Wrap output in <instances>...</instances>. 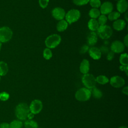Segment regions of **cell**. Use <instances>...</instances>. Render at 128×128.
I'll list each match as a JSON object with an SVG mask.
<instances>
[{"mask_svg": "<svg viewBox=\"0 0 128 128\" xmlns=\"http://www.w3.org/2000/svg\"><path fill=\"white\" fill-rule=\"evenodd\" d=\"M30 112L29 106L24 102L18 104L15 109L16 116L19 120H26Z\"/></svg>", "mask_w": 128, "mask_h": 128, "instance_id": "obj_1", "label": "cell"}, {"mask_svg": "<svg viewBox=\"0 0 128 128\" xmlns=\"http://www.w3.org/2000/svg\"><path fill=\"white\" fill-rule=\"evenodd\" d=\"M61 36L58 34H52L48 36L45 40V44L47 48H54L61 42Z\"/></svg>", "mask_w": 128, "mask_h": 128, "instance_id": "obj_2", "label": "cell"}, {"mask_svg": "<svg viewBox=\"0 0 128 128\" xmlns=\"http://www.w3.org/2000/svg\"><path fill=\"white\" fill-rule=\"evenodd\" d=\"M91 91L86 88H82L78 90L75 94L76 98L80 102L88 100L91 96Z\"/></svg>", "mask_w": 128, "mask_h": 128, "instance_id": "obj_3", "label": "cell"}, {"mask_svg": "<svg viewBox=\"0 0 128 128\" xmlns=\"http://www.w3.org/2000/svg\"><path fill=\"white\" fill-rule=\"evenodd\" d=\"M82 82L85 87L89 90L96 87V80L94 76L90 74H84L82 78Z\"/></svg>", "mask_w": 128, "mask_h": 128, "instance_id": "obj_4", "label": "cell"}, {"mask_svg": "<svg viewBox=\"0 0 128 128\" xmlns=\"http://www.w3.org/2000/svg\"><path fill=\"white\" fill-rule=\"evenodd\" d=\"M99 36L104 40L109 38L112 34V30L111 27L108 25L100 26L97 30Z\"/></svg>", "mask_w": 128, "mask_h": 128, "instance_id": "obj_5", "label": "cell"}, {"mask_svg": "<svg viewBox=\"0 0 128 128\" xmlns=\"http://www.w3.org/2000/svg\"><path fill=\"white\" fill-rule=\"evenodd\" d=\"M80 16V12L76 9H72L66 14V20L68 24H72L78 20Z\"/></svg>", "mask_w": 128, "mask_h": 128, "instance_id": "obj_6", "label": "cell"}, {"mask_svg": "<svg viewBox=\"0 0 128 128\" xmlns=\"http://www.w3.org/2000/svg\"><path fill=\"white\" fill-rule=\"evenodd\" d=\"M12 32L8 26L0 28V42H8L12 38Z\"/></svg>", "mask_w": 128, "mask_h": 128, "instance_id": "obj_7", "label": "cell"}, {"mask_svg": "<svg viewBox=\"0 0 128 128\" xmlns=\"http://www.w3.org/2000/svg\"><path fill=\"white\" fill-rule=\"evenodd\" d=\"M29 108L30 112L34 114H38L41 112L42 108V102L39 100H34L31 102Z\"/></svg>", "mask_w": 128, "mask_h": 128, "instance_id": "obj_8", "label": "cell"}, {"mask_svg": "<svg viewBox=\"0 0 128 128\" xmlns=\"http://www.w3.org/2000/svg\"><path fill=\"white\" fill-rule=\"evenodd\" d=\"M110 82L112 86L116 88H119L124 86L125 80L122 77L118 76H115L110 78Z\"/></svg>", "mask_w": 128, "mask_h": 128, "instance_id": "obj_9", "label": "cell"}, {"mask_svg": "<svg viewBox=\"0 0 128 128\" xmlns=\"http://www.w3.org/2000/svg\"><path fill=\"white\" fill-rule=\"evenodd\" d=\"M124 45L123 42L120 40L114 41L110 46L111 51L114 53L122 52L124 50Z\"/></svg>", "mask_w": 128, "mask_h": 128, "instance_id": "obj_10", "label": "cell"}, {"mask_svg": "<svg viewBox=\"0 0 128 128\" xmlns=\"http://www.w3.org/2000/svg\"><path fill=\"white\" fill-rule=\"evenodd\" d=\"M52 14L56 20H63L66 16V12L62 8L56 7L54 8L52 12Z\"/></svg>", "mask_w": 128, "mask_h": 128, "instance_id": "obj_11", "label": "cell"}, {"mask_svg": "<svg viewBox=\"0 0 128 128\" xmlns=\"http://www.w3.org/2000/svg\"><path fill=\"white\" fill-rule=\"evenodd\" d=\"M114 8L113 4L110 2H105L100 5V12L102 14H108L111 12Z\"/></svg>", "mask_w": 128, "mask_h": 128, "instance_id": "obj_12", "label": "cell"}, {"mask_svg": "<svg viewBox=\"0 0 128 128\" xmlns=\"http://www.w3.org/2000/svg\"><path fill=\"white\" fill-rule=\"evenodd\" d=\"M88 54L94 60H98L101 58L102 52L98 48L92 46L88 50Z\"/></svg>", "mask_w": 128, "mask_h": 128, "instance_id": "obj_13", "label": "cell"}, {"mask_svg": "<svg viewBox=\"0 0 128 128\" xmlns=\"http://www.w3.org/2000/svg\"><path fill=\"white\" fill-rule=\"evenodd\" d=\"M128 4L126 0H119L116 4V9L118 12L124 13L126 11Z\"/></svg>", "mask_w": 128, "mask_h": 128, "instance_id": "obj_14", "label": "cell"}, {"mask_svg": "<svg viewBox=\"0 0 128 128\" xmlns=\"http://www.w3.org/2000/svg\"><path fill=\"white\" fill-rule=\"evenodd\" d=\"M126 25V22L122 19H118L113 22L112 26L115 30L118 31L122 30Z\"/></svg>", "mask_w": 128, "mask_h": 128, "instance_id": "obj_15", "label": "cell"}, {"mask_svg": "<svg viewBox=\"0 0 128 128\" xmlns=\"http://www.w3.org/2000/svg\"><path fill=\"white\" fill-rule=\"evenodd\" d=\"M90 62L89 61L86 59H84L82 60L80 66V72L84 74H88L90 70Z\"/></svg>", "mask_w": 128, "mask_h": 128, "instance_id": "obj_16", "label": "cell"}, {"mask_svg": "<svg viewBox=\"0 0 128 128\" xmlns=\"http://www.w3.org/2000/svg\"><path fill=\"white\" fill-rule=\"evenodd\" d=\"M98 41V36L94 32H90L87 37V42L88 45L93 46Z\"/></svg>", "mask_w": 128, "mask_h": 128, "instance_id": "obj_17", "label": "cell"}, {"mask_svg": "<svg viewBox=\"0 0 128 128\" xmlns=\"http://www.w3.org/2000/svg\"><path fill=\"white\" fill-rule=\"evenodd\" d=\"M88 28L92 32H94L97 30L98 28L99 27V24L98 22V20L96 19L91 18L88 22Z\"/></svg>", "mask_w": 128, "mask_h": 128, "instance_id": "obj_18", "label": "cell"}, {"mask_svg": "<svg viewBox=\"0 0 128 128\" xmlns=\"http://www.w3.org/2000/svg\"><path fill=\"white\" fill-rule=\"evenodd\" d=\"M68 27V23L64 20H60L56 24V30L58 32H62L64 31Z\"/></svg>", "mask_w": 128, "mask_h": 128, "instance_id": "obj_19", "label": "cell"}, {"mask_svg": "<svg viewBox=\"0 0 128 128\" xmlns=\"http://www.w3.org/2000/svg\"><path fill=\"white\" fill-rule=\"evenodd\" d=\"M8 70L7 64L2 61L0 62V76H5L7 74Z\"/></svg>", "mask_w": 128, "mask_h": 128, "instance_id": "obj_20", "label": "cell"}, {"mask_svg": "<svg viewBox=\"0 0 128 128\" xmlns=\"http://www.w3.org/2000/svg\"><path fill=\"white\" fill-rule=\"evenodd\" d=\"M88 14L92 18L96 19V18H98V16L100 15V12L98 8H92L89 11Z\"/></svg>", "mask_w": 128, "mask_h": 128, "instance_id": "obj_21", "label": "cell"}, {"mask_svg": "<svg viewBox=\"0 0 128 128\" xmlns=\"http://www.w3.org/2000/svg\"><path fill=\"white\" fill-rule=\"evenodd\" d=\"M24 126L25 128H38V123L32 120H26L24 122Z\"/></svg>", "mask_w": 128, "mask_h": 128, "instance_id": "obj_22", "label": "cell"}, {"mask_svg": "<svg viewBox=\"0 0 128 128\" xmlns=\"http://www.w3.org/2000/svg\"><path fill=\"white\" fill-rule=\"evenodd\" d=\"M92 90L91 91V94H92V96L96 98H100L102 96V91L99 90L98 88L94 87L93 88L91 89Z\"/></svg>", "mask_w": 128, "mask_h": 128, "instance_id": "obj_23", "label": "cell"}, {"mask_svg": "<svg viewBox=\"0 0 128 128\" xmlns=\"http://www.w3.org/2000/svg\"><path fill=\"white\" fill-rule=\"evenodd\" d=\"M96 82L100 84H105L109 82L108 78L105 76L100 75L98 76L96 78Z\"/></svg>", "mask_w": 128, "mask_h": 128, "instance_id": "obj_24", "label": "cell"}, {"mask_svg": "<svg viewBox=\"0 0 128 128\" xmlns=\"http://www.w3.org/2000/svg\"><path fill=\"white\" fill-rule=\"evenodd\" d=\"M120 62L122 66L128 65V55L126 53H124L120 54Z\"/></svg>", "mask_w": 128, "mask_h": 128, "instance_id": "obj_25", "label": "cell"}, {"mask_svg": "<svg viewBox=\"0 0 128 128\" xmlns=\"http://www.w3.org/2000/svg\"><path fill=\"white\" fill-rule=\"evenodd\" d=\"M22 122L20 120H14L9 124V128H22Z\"/></svg>", "mask_w": 128, "mask_h": 128, "instance_id": "obj_26", "label": "cell"}, {"mask_svg": "<svg viewBox=\"0 0 128 128\" xmlns=\"http://www.w3.org/2000/svg\"><path fill=\"white\" fill-rule=\"evenodd\" d=\"M120 15V13L118 12H112L108 14V19L110 21L116 20L119 18Z\"/></svg>", "mask_w": 128, "mask_h": 128, "instance_id": "obj_27", "label": "cell"}, {"mask_svg": "<svg viewBox=\"0 0 128 128\" xmlns=\"http://www.w3.org/2000/svg\"><path fill=\"white\" fill-rule=\"evenodd\" d=\"M43 57L47 60L50 59L52 56V53L50 48H46L43 50Z\"/></svg>", "mask_w": 128, "mask_h": 128, "instance_id": "obj_28", "label": "cell"}, {"mask_svg": "<svg viewBox=\"0 0 128 128\" xmlns=\"http://www.w3.org/2000/svg\"><path fill=\"white\" fill-rule=\"evenodd\" d=\"M108 20L107 17L106 16V15L104 14H100L98 18V22L99 24V26H104L105 25Z\"/></svg>", "mask_w": 128, "mask_h": 128, "instance_id": "obj_29", "label": "cell"}, {"mask_svg": "<svg viewBox=\"0 0 128 128\" xmlns=\"http://www.w3.org/2000/svg\"><path fill=\"white\" fill-rule=\"evenodd\" d=\"M90 4L93 8H96L100 6L101 2L100 0H90Z\"/></svg>", "mask_w": 128, "mask_h": 128, "instance_id": "obj_30", "label": "cell"}, {"mask_svg": "<svg viewBox=\"0 0 128 128\" xmlns=\"http://www.w3.org/2000/svg\"><path fill=\"white\" fill-rule=\"evenodd\" d=\"M90 0H72V2L76 6H83L89 2Z\"/></svg>", "mask_w": 128, "mask_h": 128, "instance_id": "obj_31", "label": "cell"}, {"mask_svg": "<svg viewBox=\"0 0 128 128\" xmlns=\"http://www.w3.org/2000/svg\"><path fill=\"white\" fill-rule=\"evenodd\" d=\"M10 98V94L5 92H2L0 93V100L2 101L7 100Z\"/></svg>", "mask_w": 128, "mask_h": 128, "instance_id": "obj_32", "label": "cell"}, {"mask_svg": "<svg viewBox=\"0 0 128 128\" xmlns=\"http://www.w3.org/2000/svg\"><path fill=\"white\" fill-rule=\"evenodd\" d=\"M48 2L49 0H38L39 5L42 8H46L48 4Z\"/></svg>", "mask_w": 128, "mask_h": 128, "instance_id": "obj_33", "label": "cell"}, {"mask_svg": "<svg viewBox=\"0 0 128 128\" xmlns=\"http://www.w3.org/2000/svg\"><path fill=\"white\" fill-rule=\"evenodd\" d=\"M114 53L110 51L108 52L106 56V59L108 60H112L114 58Z\"/></svg>", "mask_w": 128, "mask_h": 128, "instance_id": "obj_34", "label": "cell"}, {"mask_svg": "<svg viewBox=\"0 0 128 128\" xmlns=\"http://www.w3.org/2000/svg\"><path fill=\"white\" fill-rule=\"evenodd\" d=\"M89 48L88 46L87 45H84L80 48V52L81 54H84L86 53L88 50Z\"/></svg>", "mask_w": 128, "mask_h": 128, "instance_id": "obj_35", "label": "cell"}, {"mask_svg": "<svg viewBox=\"0 0 128 128\" xmlns=\"http://www.w3.org/2000/svg\"><path fill=\"white\" fill-rule=\"evenodd\" d=\"M120 69L122 71L124 72L126 74V75L128 76V66H122V65H121L120 66Z\"/></svg>", "mask_w": 128, "mask_h": 128, "instance_id": "obj_36", "label": "cell"}, {"mask_svg": "<svg viewBox=\"0 0 128 128\" xmlns=\"http://www.w3.org/2000/svg\"><path fill=\"white\" fill-rule=\"evenodd\" d=\"M0 128H9V124L2 122L0 124Z\"/></svg>", "mask_w": 128, "mask_h": 128, "instance_id": "obj_37", "label": "cell"}, {"mask_svg": "<svg viewBox=\"0 0 128 128\" xmlns=\"http://www.w3.org/2000/svg\"><path fill=\"white\" fill-rule=\"evenodd\" d=\"M124 44L125 46H128V34H126L124 39Z\"/></svg>", "mask_w": 128, "mask_h": 128, "instance_id": "obj_38", "label": "cell"}, {"mask_svg": "<svg viewBox=\"0 0 128 128\" xmlns=\"http://www.w3.org/2000/svg\"><path fill=\"white\" fill-rule=\"evenodd\" d=\"M122 92L124 94H125L126 95H128V87L125 86L124 87L122 90Z\"/></svg>", "mask_w": 128, "mask_h": 128, "instance_id": "obj_39", "label": "cell"}, {"mask_svg": "<svg viewBox=\"0 0 128 128\" xmlns=\"http://www.w3.org/2000/svg\"><path fill=\"white\" fill-rule=\"evenodd\" d=\"M34 117V114H33L32 113L30 112L29 114L28 115V117L27 118H28V120H32Z\"/></svg>", "mask_w": 128, "mask_h": 128, "instance_id": "obj_40", "label": "cell"}, {"mask_svg": "<svg viewBox=\"0 0 128 128\" xmlns=\"http://www.w3.org/2000/svg\"><path fill=\"white\" fill-rule=\"evenodd\" d=\"M127 16H128V12H126L125 14V16H124V18H125V19H126V22H128V18Z\"/></svg>", "mask_w": 128, "mask_h": 128, "instance_id": "obj_41", "label": "cell"}, {"mask_svg": "<svg viewBox=\"0 0 128 128\" xmlns=\"http://www.w3.org/2000/svg\"><path fill=\"white\" fill-rule=\"evenodd\" d=\"M118 128H128L126 126H121L120 127H119Z\"/></svg>", "mask_w": 128, "mask_h": 128, "instance_id": "obj_42", "label": "cell"}, {"mask_svg": "<svg viewBox=\"0 0 128 128\" xmlns=\"http://www.w3.org/2000/svg\"><path fill=\"white\" fill-rule=\"evenodd\" d=\"M1 48H2V42H0V50H1Z\"/></svg>", "mask_w": 128, "mask_h": 128, "instance_id": "obj_43", "label": "cell"}, {"mask_svg": "<svg viewBox=\"0 0 128 128\" xmlns=\"http://www.w3.org/2000/svg\"></svg>", "mask_w": 128, "mask_h": 128, "instance_id": "obj_44", "label": "cell"}, {"mask_svg": "<svg viewBox=\"0 0 128 128\" xmlns=\"http://www.w3.org/2000/svg\"></svg>", "mask_w": 128, "mask_h": 128, "instance_id": "obj_45", "label": "cell"}]
</instances>
